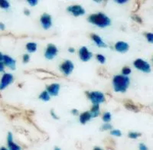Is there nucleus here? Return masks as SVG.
<instances>
[{"instance_id":"f257e3e1","label":"nucleus","mask_w":153,"mask_h":150,"mask_svg":"<svg viewBox=\"0 0 153 150\" xmlns=\"http://www.w3.org/2000/svg\"><path fill=\"white\" fill-rule=\"evenodd\" d=\"M130 80L126 76L116 75L113 79V85L116 92L124 93L129 87Z\"/></svg>"},{"instance_id":"f03ea898","label":"nucleus","mask_w":153,"mask_h":150,"mask_svg":"<svg viewBox=\"0 0 153 150\" xmlns=\"http://www.w3.org/2000/svg\"><path fill=\"white\" fill-rule=\"evenodd\" d=\"M88 21L93 25H95L100 28H105L111 24L110 18L107 17L103 13H97V14H93L89 16Z\"/></svg>"},{"instance_id":"7ed1b4c3","label":"nucleus","mask_w":153,"mask_h":150,"mask_svg":"<svg viewBox=\"0 0 153 150\" xmlns=\"http://www.w3.org/2000/svg\"><path fill=\"white\" fill-rule=\"evenodd\" d=\"M88 99L91 100L93 104H100V103H104L106 100L104 94L103 93L100 92V91H93V92H86Z\"/></svg>"},{"instance_id":"20e7f679","label":"nucleus","mask_w":153,"mask_h":150,"mask_svg":"<svg viewBox=\"0 0 153 150\" xmlns=\"http://www.w3.org/2000/svg\"><path fill=\"white\" fill-rule=\"evenodd\" d=\"M133 65L136 69L145 72V73H149L151 71V65L147 61H144L143 59H140V58L136 59V61H134Z\"/></svg>"},{"instance_id":"39448f33","label":"nucleus","mask_w":153,"mask_h":150,"mask_svg":"<svg viewBox=\"0 0 153 150\" xmlns=\"http://www.w3.org/2000/svg\"><path fill=\"white\" fill-rule=\"evenodd\" d=\"M67 10L74 16H80L85 14V9L80 5H74L68 7Z\"/></svg>"},{"instance_id":"423d86ee","label":"nucleus","mask_w":153,"mask_h":150,"mask_svg":"<svg viewBox=\"0 0 153 150\" xmlns=\"http://www.w3.org/2000/svg\"><path fill=\"white\" fill-rule=\"evenodd\" d=\"M61 71L63 72L64 74H65L66 76H68L71 74V72L73 71L74 68V66L72 61H64L62 64H61Z\"/></svg>"},{"instance_id":"0eeeda50","label":"nucleus","mask_w":153,"mask_h":150,"mask_svg":"<svg viewBox=\"0 0 153 150\" xmlns=\"http://www.w3.org/2000/svg\"><path fill=\"white\" fill-rule=\"evenodd\" d=\"M57 52H58V50H57V47L53 44H49L46 48L45 52V56L48 59L51 60L57 55Z\"/></svg>"},{"instance_id":"6e6552de","label":"nucleus","mask_w":153,"mask_h":150,"mask_svg":"<svg viewBox=\"0 0 153 150\" xmlns=\"http://www.w3.org/2000/svg\"><path fill=\"white\" fill-rule=\"evenodd\" d=\"M13 80H14L13 75L11 74L6 73L3 74L1 79V82H0V90L5 89L9 84H11L13 82Z\"/></svg>"},{"instance_id":"1a4fd4ad","label":"nucleus","mask_w":153,"mask_h":150,"mask_svg":"<svg viewBox=\"0 0 153 150\" xmlns=\"http://www.w3.org/2000/svg\"><path fill=\"white\" fill-rule=\"evenodd\" d=\"M79 56H80V58L81 59V61H84V62H87L89 60H91L92 58V53L89 51L87 47H81L79 50Z\"/></svg>"},{"instance_id":"9d476101","label":"nucleus","mask_w":153,"mask_h":150,"mask_svg":"<svg viewBox=\"0 0 153 150\" xmlns=\"http://www.w3.org/2000/svg\"><path fill=\"white\" fill-rule=\"evenodd\" d=\"M41 23L42 25L45 29H49L52 25V19H51V16L50 15L45 13L41 17Z\"/></svg>"},{"instance_id":"9b49d317","label":"nucleus","mask_w":153,"mask_h":150,"mask_svg":"<svg viewBox=\"0 0 153 150\" xmlns=\"http://www.w3.org/2000/svg\"><path fill=\"white\" fill-rule=\"evenodd\" d=\"M7 145L9 150H22L21 147L13 142V136H12V133H8Z\"/></svg>"},{"instance_id":"f8f14e48","label":"nucleus","mask_w":153,"mask_h":150,"mask_svg":"<svg viewBox=\"0 0 153 150\" xmlns=\"http://www.w3.org/2000/svg\"><path fill=\"white\" fill-rule=\"evenodd\" d=\"M3 61L4 65L9 67L12 70H15L16 69V61L13 58H11L10 56L3 55V61Z\"/></svg>"},{"instance_id":"ddd939ff","label":"nucleus","mask_w":153,"mask_h":150,"mask_svg":"<svg viewBox=\"0 0 153 150\" xmlns=\"http://www.w3.org/2000/svg\"><path fill=\"white\" fill-rule=\"evenodd\" d=\"M60 91V84H51L47 87V91L51 96H57Z\"/></svg>"},{"instance_id":"4468645a","label":"nucleus","mask_w":153,"mask_h":150,"mask_svg":"<svg viewBox=\"0 0 153 150\" xmlns=\"http://www.w3.org/2000/svg\"><path fill=\"white\" fill-rule=\"evenodd\" d=\"M129 48V46L126 42H118L115 44V49H116L117 51H119V52H126V51H128Z\"/></svg>"},{"instance_id":"2eb2a0df","label":"nucleus","mask_w":153,"mask_h":150,"mask_svg":"<svg viewBox=\"0 0 153 150\" xmlns=\"http://www.w3.org/2000/svg\"><path fill=\"white\" fill-rule=\"evenodd\" d=\"M91 38L93 41L94 42V43L100 48H106L107 45H106L105 42L102 40L100 37L99 35H96V34H91Z\"/></svg>"},{"instance_id":"dca6fc26","label":"nucleus","mask_w":153,"mask_h":150,"mask_svg":"<svg viewBox=\"0 0 153 150\" xmlns=\"http://www.w3.org/2000/svg\"><path fill=\"white\" fill-rule=\"evenodd\" d=\"M91 118H92V116H91V113L88 111L84 112L83 114H80V122L81 124H85L86 123L88 122L89 120H91Z\"/></svg>"},{"instance_id":"f3484780","label":"nucleus","mask_w":153,"mask_h":150,"mask_svg":"<svg viewBox=\"0 0 153 150\" xmlns=\"http://www.w3.org/2000/svg\"><path fill=\"white\" fill-rule=\"evenodd\" d=\"M125 107H126L128 110H130L132 111H135V112H138L139 110V107L136 106V105L134 104L132 101L130 100H126L125 103Z\"/></svg>"},{"instance_id":"a211bd4d","label":"nucleus","mask_w":153,"mask_h":150,"mask_svg":"<svg viewBox=\"0 0 153 150\" xmlns=\"http://www.w3.org/2000/svg\"><path fill=\"white\" fill-rule=\"evenodd\" d=\"M91 114L92 116V118L94 117H97L99 116L100 114V105L99 104H95L92 107L91 110Z\"/></svg>"},{"instance_id":"6ab92c4d","label":"nucleus","mask_w":153,"mask_h":150,"mask_svg":"<svg viewBox=\"0 0 153 150\" xmlns=\"http://www.w3.org/2000/svg\"><path fill=\"white\" fill-rule=\"evenodd\" d=\"M26 49L30 53L35 52L37 50V44L35 42H29L26 45Z\"/></svg>"},{"instance_id":"aec40b11","label":"nucleus","mask_w":153,"mask_h":150,"mask_svg":"<svg viewBox=\"0 0 153 150\" xmlns=\"http://www.w3.org/2000/svg\"><path fill=\"white\" fill-rule=\"evenodd\" d=\"M39 99H41L43 101H48L50 100V94L48 93L47 91H45L39 95Z\"/></svg>"},{"instance_id":"412c9836","label":"nucleus","mask_w":153,"mask_h":150,"mask_svg":"<svg viewBox=\"0 0 153 150\" xmlns=\"http://www.w3.org/2000/svg\"><path fill=\"white\" fill-rule=\"evenodd\" d=\"M9 6H10V4L8 1H6V0H0V7L2 9H9Z\"/></svg>"},{"instance_id":"4be33fe9","label":"nucleus","mask_w":153,"mask_h":150,"mask_svg":"<svg viewBox=\"0 0 153 150\" xmlns=\"http://www.w3.org/2000/svg\"><path fill=\"white\" fill-rule=\"evenodd\" d=\"M111 114L109 112H106L103 116V120L106 123H108L109 122H110L111 120Z\"/></svg>"},{"instance_id":"5701e85b","label":"nucleus","mask_w":153,"mask_h":150,"mask_svg":"<svg viewBox=\"0 0 153 150\" xmlns=\"http://www.w3.org/2000/svg\"><path fill=\"white\" fill-rule=\"evenodd\" d=\"M140 136H141V133H137V132H129L128 134V136L130 139H137Z\"/></svg>"},{"instance_id":"b1692460","label":"nucleus","mask_w":153,"mask_h":150,"mask_svg":"<svg viewBox=\"0 0 153 150\" xmlns=\"http://www.w3.org/2000/svg\"><path fill=\"white\" fill-rule=\"evenodd\" d=\"M131 72H132V71H131L130 68H129V67H124L123 68L122 70V74L123 76H128L129 74H130Z\"/></svg>"},{"instance_id":"393cba45","label":"nucleus","mask_w":153,"mask_h":150,"mask_svg":"<svg viewBox=\"0 0 153 150\" xmlns=\"http://www.w3.org/2000/svg\"><path fill=\"white\" fill-rule=\"evenodd\" d=\"M97 61L101 64H104L105 61H106V58H105L103 54H97Z\"/></svg>"},{"instance_id":"a878e982","label":"nucleus","mask_w":153,"mask_h":150,"mask_svg":"<svg viewBox=\"0 0 153 150\" xmlns=\"http://www.w3.org/2000/svg\"><path fill=\"white\" fill-rule=\"evenodd\" d=\"M110 134H111L112 136L119 137V136H122V132L120 130H119V129H113V130H111V132H110Z\"/></svg>"},{"instance_id":"bb28decb","label":"nucleus","mask_w":153,"mask_h":150,"mask_svg":"<svg viewBox=\"0 0 153 150\" xmlns=\"http://www.w3.org/2000/svg\"><path fill=\"white\" fill-rule=\"evenodd\" d=\"M113 128V126L110 123H104L102 126V127L100 128V129L102 131H106V130H110V129H112Z\"/></svg>"},{"instance_id":"cd10ccee","label":"nucleus","mask_w":153,"mask_h":150,"mask_svg":"<svg viewBox=\"0 0 153 150\" xmlns=\"http://www.w3.org/2000/svg\"><path fill=\"white\" fill-rule=\"evenodd\" d=\"M146 35V38L147 39L149 42L150 43H153V33H151V32H148V33L145 34Z\"/></svg>"},{"instance_id":"c85d7f7f","label":"nucleus","mask_w":153,"mask_h":150,"mask_svg":"<svg viewBox=\"0 0 153 150\" xmlns=\"http://www.w3.org/2000/svg\"><path fill=\"white\" fill-rule=\"evenodd\" d=\"M132 19H133L136 22L139 23V24H142V23H143V20H142L141 18L139 17V16H136V15H135V16H132Z\"/></svg>"},{"instance_id":"c756f323","label":"nucleus","mask_w":153,"mask_h":150,"mask_svg":"<svg viewBox=\"0 0 153 150\" xmlns=\"http://www.w3.org/2000/svg\"><path fill=\"white\" fill-rule=\"evenodd\" d=\"M22 60H23V62H24L25 64L28 63V61H29V60H30V56L28 55V54H24V55H23Z\"/></svg>"},{"instance_id":"7c9ffc66","label":"nucleus","mask_w":153,"mask_h":150,"mask_svg":"<svg viewBox=\"0 0 153 150\" xmlns=\"http://www.w3.org/2000/svg\"><path fill=\"white\" fill-rule=\"evenodd\" d=\"M139 150H149V148L145 145L144 143H140L139 146Z\"/></svg>"},{"instance_id":"2f4dec72","label":"nucleus","mask_w":153,"mask_h":150,"mask_svg":"<svg viewBox=\"0 0 153 150\" xmlns=\"http://www.w3.org/2000/svg\"><path fill=\"white\" fill-rule=\"evenodd\" d=\"M28 2L31 6H35L38 4V1L37 0H28Z\"/></svg>"},{"instance_id":"473e14b6","label":"nucleus","mask_w":153,"mask_h":150,"mask_svg":"<svg viewBox=\"0 0 153 150\" xmlns=\"http://www.w3.org/2000/svg\"><path fill=\"white\" fill-rule=\"evenodd\" d=\"M5 70V65L3 62H0V72H3Z\"/></svg>"},{"instance_id":"72a5a7b5","label":"nucleus","mask_w":153,"mask_h":150,"mask_svg":"<svg viewBox=\"0 0 153 150\" xmlns=\"http://www.w3.org/2000/svg\"><path fill=\"white\" fill-rule=\"evenodd\" d=\"M71 113L73 114V115H74V116L78 115V114H79L78 110H76V109H73V110H72V111H71Z\"/></svg>"},{"instance_id":"f704fd0d","label":"nucleus","mask_w":153,"mask_h":150,"mask_svg":"<svg viewBox=\"0 0 153 150\" xmlns=\"http://www.w3.org/2000/svg\"><path fill=\"white\" fill-rule=\"evenodd\" d=\"M116 2H117V3L124 4V3H126L127 1L126 0H116Z\"/></svg>"},{"instance_id":"c9c22d12","label":"nucleus","mask_w":153,"mask_h":150,"mask_svg":"<svg viewBox=\"0 0 153 150\" xmlns=\"http://www.w3.org/2000/svg\"><path fill=\"white\" fill-rule=\"evenodd\" d=\"M51 116H52L53 118L56 119V120H57V119H58V117H57V116L55 114H54V110H51Z\"/></svg>"},{"instance_id":"e433bc0d","label":"nucleus","mask_w":153,"mask_h":150,"mask_svg":"<svg viewBox=\"0 0 153 150\" xmlns=\"http://www.w3.org/2000/svg\"><path fill=\"white\" fill-rule=\"evenodd\" d=\"M5 28V25L3 24V23L0 22V30H2V31H4Z\"/></svg>"},{"instance_id":"4c0bfd02","label":"nucleus","mask_w":153,"mask_h":150,"mask_svg":"<svg viewBox=\"0 0 153 150\" xmlns=\"http://www.w3.org/2000/svg\"><path fill=\"white\" fill-rule=\"evenodd\" d=\"M24 13H25V15H26V16H29L30 11L28 10V9H25V11H24Z\"/></svg>"},{"instance_id":"58836bf2","label":"nucleus","mask_w":153,"mask_h":150,"mask_svg":"<svg viewBox=\"0 0 153 150\" xmlns=\"http://www.w3.org/2000/svg\"><path fill=\"white\" fill-rule=\"evenodd\" d=\"M68 51L71 53H74L75 52V49L74 48H68Z\"/></svg>"},{"instance_id":"ea45409f","label":"nucleus","mask_w":153,"mask_h":150,"mask_svg":"<svg viewBox=\"0 0 153 150\" xmlns=\"http://www.w3.org/2000/svg\"><path fill=\"white\" fill-rule=\"evenodd\" d=\"M2 61H3V54L0 52V62H2Z\"/></svg>"},{"instance_id":"a19ab883","label":"nucleus","mask_w":153,"mask_h":150,"mask_svg":"<svg viewBox=\"0 0 153 150\" xmlns=\"http://www.w3.org/2000/svg\"><path fill=\"white\" fill-rule=\"evenodd\" d=\"M94 150H103V149L100 148V147H94Z\"/></svg>"},{"instance_id":"79ce46f5","label":"nucleus","mask_w":153,"mask_h":150,"mask_svg":"<svg viewBox=\"0 0 153 150\" xmlns=\"http://www.w3.org/2000/svg\"><path fill=\"white\" fill-rule=\"evenodd\" d=\"M0 150H9V149L5 148V147H1V148H0Z\"/></svg>"},{"instance_id":"37998d69","label":"nucleus","mask_w":153,"mask_h":150,"mask_svg":"<svg viewBox=\"0 0 153 150\" xmlns=\"http://www.w3.org/2000/svg\"><path fill=\"white\" fill-rule=\"evenodd\" d=\"M54 150H61V149H60L59 147H55Z\"/></svg>"},{"instance_id":"c03bdc74","label":"nucleus","mask_w":153,"mask_h":150,"mask_svg":"<svg viewBox=\"0 0 153 150\" xmlns=\"http://www.w3.org/2000/svg\"><path fill=\"white\" fill-rule=\"evenodd\" d=\"M1 97H2V96H1V94H0V98H1Z\"/></svg>"}]
</instances>
